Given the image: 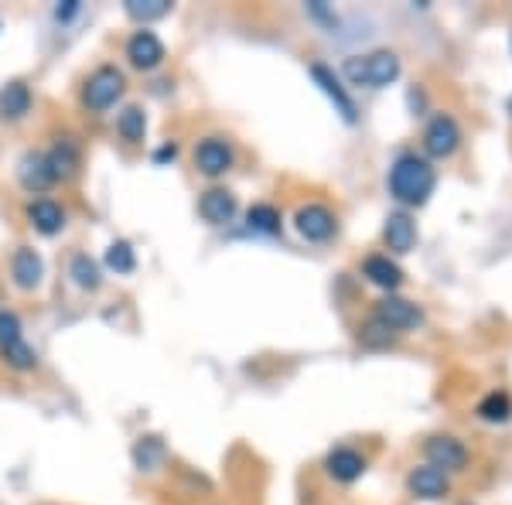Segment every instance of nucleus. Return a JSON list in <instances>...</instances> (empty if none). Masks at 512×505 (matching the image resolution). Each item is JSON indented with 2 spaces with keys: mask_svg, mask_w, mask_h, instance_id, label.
I'll return each instance as SVG.
<instances>
[{
  "mask_svg": "<svg viewBox=\"0 0 512 505\" xmlns=\"http://www.w3.org/2000/svg\"><path fill=\"white\" fill-rule=\"evenodd\" d=\"M325 468H328V475H332L335 482L352 485V482H359V478L366 475V458H362L355 447H335V451H328Z\"/></svg>",
  "mask_w": 512,
  "mask_h": 505,
  "instance_id": "nucleus-16",
  "label": "nucleus"
},
{
  "mask_svg": "<svg viewBox=\"0 0 512 505\" xmlns=\"http://www.w3.org/2000/svg\"><path fill=\"white\" fill-rule=\"evenodd\" d=\"M396 335H400V331H393L390 325H386V321H379L376 314L359 328V342L369 345V349H383V345L396 342Z\"/></svg>",
  "mask_w": 512,
  "mask_h": 505,
  "instance_id": "nucleus-27",
  "label": "nucleus"
},
{
  "mask_svg": "<svg viewBox=\"0 0 512 505\" xmlns=\"http://www.w3.org/2000/svg\"><path fill=\"white\" fill-rule=\"evenodd\" d=\"M127 93V76L117 65H99L96 72H89V79L82 82V106L89 113H106L110 106H117V99Z\"/></svg>",
  "mask_w": 512,
  "mask_h": 505,
  "instance_id": "nucleus-3",
  "label": "nucleus"
},
{
  "mask_svg": "<svg viewBox=\"0 0 512 505\" xmlns=\"http://www.w3.org/2000/svg\"><path fill=\"white\" fill-rule=\"evenodd\" d=\"M376 318L386 321L393 331H407V328H417L420 321H424V314L414 301H407V297H396V294H386L383 301L376 304Z\"/></svg>",
  "mask_w": 512,
  "mask_h": 505,
  "instance_id": "nucleus-13",
  "label": "nucleus"
},
{
  "mask_svg": "<svg viewBox=\"0 0 512 505\" xmlns=\"http://www.w3.org/2000/svg\"><path fill=\"white\" fill-rule=\"evenodd\" d=\"M294 229L301 233V239H308V243H328L338 229V219L328 205L311 202V205H301V209H297Z\"/></svg>",
  "mask_w": 512,
  "mask_h": 505,
  "instance_id": "nucleus-5",
  "label": "nucleus"
},
{
  "mask_svg": "<svg viewBox=\"0 0 512 505\" xmlns=\"http://www.w3.org/2000/svg\"><path fill=\"white\" fill-rule=\"evenodd\" d=\"M79 0H62V4L59 7H55V18H59V21H69V18H76V14H79Z\"/></svg>",
  "mask_w": 512,
  "mask_h": 505,
  "instance_id": "nucleus-31",
  "label": "nucleus"
},
{
  "mask_svg": "<svg viewBox=\"0 0 512 505\" xmlns=\"http://www.w3.org/2000/svg\"><path fill=\"white\" fill-rule=\"evenodd\" d=\"M233 161H236L233 147H229L222 137H205L195 144V168L202 171L205 178L229 175V171H233Z\"/></svg>",
  "mask_w": 512,
  "mask_h": 505,
  "instance_id": "nucleus-7",
  "label": "nucleus"
},
{
  "mask_svg": "<svg viewBox=\"0 0 512 505\" xmlns=\"http://www.w3.org/2000/svg\"><path fill=\"white\" fill-rule=\"evenodd\" d=\"M383 239L393 253H410L417 246V222L407 212H390L383 226Z\"/></svg>",
  "mask_w": 512,
  "mask_h": 505,
  "instance_id": "nucleus-20",
  "label": "nucleus"
},
{
  "mask_svg": "<svg viewBox=\"0 0 512 505\" xmlns=\"http://www.w3.org/2000/svg\"><path fill=\"white\" fill-rule=\"evenodd\" d=\"M106 267L117 270V273H134V267H137L134 246H130L127 239H117V243H110V250H106Z\"/></svg>",
  "mask_w": 512,
  "mask_h": 505,
  "instance_id": "nucleus-28",
  "label": "nucleus"
},
{
  "mask_svg": "<svg viewBox=\"0 0 512 505\" xmlns=\"http://www.w3.org/2000/svg\"><path fill=\"white\" fill-rule=\"evenodd\" d=\"M239 212V202L229 188H209L198 198V215H202L209 226H229Z\"/></svg>",
  "mask_w": 512,
  "mask_h": 505,
  "instance_id": "nucleus-12",
  "label": "nucleus"
},
{
  "mask_svg": "<svg viewBox=\"0 0 512 505\" xmlns=\"http://www.w3.org/2000/svg\"><path fill=\"white\" fill-rule=\"evenodd\" d=\"M45 157H48V168H52L55 181H72L82 168V151H79L76 140H69V137L55 140L52 151H48Z\"/></svg>",
  "mask_w": 512,
  "mask_h": 505,
  "instance_id": "nucleus-18",
  "label": "nucleus"
},
{
  "mask_svg": "<svg viewBox=\"0 0 512 505\" xmlns=\"http://www.w3.org/2000/svg\"><path fill=\"white\" fill-rule=\"evenodd\" d=\"M424 454H427V465L437 468V471H465L468 465V447L451 434H434L431 441L424 444Z\"/></svg>",
  "mask_w": 512,
  "mask_h": 505,
  "instance_id": "nucleus-8",
  "label": "nucleus"
},
{
  "mask_svg": "<svg viewBox=\"0 0 512 505\" xmlns=\"http://www.w3.org/2000/svg\"><path fill=\"white\" fill-rule=\"evenodd\" d=\"M246 226H250L253 233H263V236H277L280 229H284V222H280V212L274 209V205L260 202V205H253V209L246 212Z\"/></svg>",
  "mask_w": 512,
  "mask_h": 505,
  "instance_id": "nucleus-25",
  "label": "nucleus"
},
{
  "mask_svg": "<svg viewBox=\"0 0 512 505\" xmlns=\"http://www.w3.org/2000/svg\"><path fill=\"white\" fill-rule=\"evenodd\" d=\"M509 110H512V103H509Z\"/></svg>",
  "mask_w": 512,
  "mask_h": 505,
  "instance_id": "nucleus-32",
  "label": "nucleus"
},
{
  "mask_svg": "<svg viewBox=\"0 0 512 505\" xmlns=\"http://www.w3.org/2000/svg\"><path fill=\"white\" fill-rule=\"evenodd\" d=\"M458 147H461V127L454 123V117H448V113H437L424 130V154L444 161V157H451Z\"/></svg>",
  "mask_w": 512,
  "mask_h": 505,
  "instance_id": "nucleus-6",
  "label": "nucleus"
},
{
  "mask_svg": "<svg viewBox=\"0 0 512 505\" xmlns=\"http://www.w3.org/2000/svg\"><path fill=\"white\" fill-rule=\"evenodd\" d=\"M18 181H21V188L24 192H31V195H45L52 185H59L52 175V168H48V157L45 151H28L18 161Z\"/></svg>",
  "mask_w": 512,
  "mask_h": 505,
  "instance_id": "nucleus-10",
  "label": "nucleus"
},
{
  "mask_svg": "<svg viewBox=\"0 0 512 505\" xmlns=\"http://www.w3.org/2000/svg\"><path fill=\"white\" fill-rule=\"evenodd\" d=\"M28 222L41 236H59L65 229V209L59 202H52V198H35L28 205Z\"/></svg>",
  "mask_w": 512,
  "mask_h": 505,
  "instance_id": "nucleus-19",
  "label": "nucleus"
},
{
  "mask_svg": "<svg viewBox=\"0 0 512 505\" xmlns=\"http://www.w3.org/2000/svg\"><path fill=\"white\" fill-rule=\"evenodd\" d=\"M407 488H410V495H414V499L437 502V499H444V495L451 492V482H448V475H444V471H437L431 465H420V468H414L407 475Z\"/></svg>",
  "mask_w": 512,
  "mask_h": 505,
  "instance_id": "nucleus-14",
  "label": "nucleus"
},
{
  "mask_svg": "<svg viewBox=\"0 0 512 505\" xmlns=\"http://www.w3.org/2000/svg\"><path fill=\"white\" fill-rule=\"evenodd\" d=\"M31 113V89L24 86L21 79L7 82L4 89H0V117L4 120H24Z\"/></svg>",
  "mask_w": 512,
  "mask_h": 505,
  "instance_id": "nucleus-21",
  "label": "nucleus"
},
{
  "mask_svg": "<svg viewBox=\"0 0 512 505\" xmlns=\"http://www.w3.org/2000/svg\"><path fill=\"white\" fill-rule=\"evenodd\" d=\"M308 72H311V79H315V86L321 89V93H325L328 99H332V106H335L338 113H342V120H345V123H355V120H359V110H355L352 96L345 93V86H342V82H338V76H335L332 69H328V65L315 62Z\"/></svg>",
  "mask_w": 512,
  "mask_h": 505,
  "instance_id": "nucleus-11",
  "label": "nucleus"
},
{
  "mask_svg": "<svg viewBox=\"0 0 512 505\" xmlns=\"http://www.w3.org/2000/svg\"><path fill=\"white\" fill-rule=\"evenodd\" d=\"M117 134L127 140V144H140L147 137V113L140 106H127V110L117 117Z\"/></svg>",
  "mask_w": 512,
  "mask_h": 505,
  "instance_id": "nucleus-26",
  "label": "nucleus"
},
{
  "mask_svg": "<svg viewBox=\"0 0 512 505\" xmlns=\"http://www.w3.org/2000/svg\"><path fill=\"white\" fill-rule=\"evenodd\" d=\"M478 417L489 420V424H506L512 417V396L502 393V389H495V393L482 396V403H478Z\"/></svg>",
  "mask_w": 512,
  "mask_h": 505,
  "instance_id": "nucleus-24",
  "label": "nucleus"
},
{
  "mask_svg": "<svg viewBox=\"0 0 512 505\" xmlns=\"http://www.w3.org/2000/svg\"><path fill=\"white\" fill-rule=\"evenodd\" d=\"M69 277H72V284H76L79 291H99V287H103V267H99V263L89 253H76V256H72Z\"/></svg>",
  "mask_w": 512,
  "mask_h": 505,
  "instance_id": "nucleus-22",
  "label": "nucleus"
},
{
  "mask_svg": "<svg viewBox=\"0 0 512 505\" xmlns=\"http://www.w3.org/2000/svg\"><path fill=\"white\" fill-rule=\"evenodd\" d=\"M0 359L18 372H31L38 366V352L24 342L21 318L7 308H0Z\"/></svg>",
  "mask_w": 512,
  "mask_h": 505,
  "instance_id": "nucleus-4",
  "label": "nucleus"
},
{
  "mask_svg": "<svg viewBox=\"0 0 512 505\" xmlns=\"http://www.w3.org/2000/svg\"><path fill=\"white\" fill-rule=\"evenodd\" d=\"M123 11L127 18H134L137 24H151L171 14V0H123Z\"/></svg>",
  "mask_w": 512,
  "mask_h": 505,
  "instance_id": "nucleus-23",
  "label": "nucleus"
},
{
  "mask_svg": "<svg viewBox=\"0 0 512 505\" xmlns=\"http://www.w3.org/2000/svg\"><path fill=\"white\" fill-rule=\"evenodd\" d=\"M175 157H178V144L168 140V144H161L158 151H154V164H168V161H175Z\"/></svg>",
  "mask_w": 512,
  "mask_h": 505,
  "instance_id": "nucleus-30",
  "label": "nucleus"
},
{
  "mask_svg": "<svg viewBox=\"0 0 512 505\" xmlns=\"http://www.w3.org/2000/svg\"><path fill=\"white\" fill-rule=\"evenodd\" d=\"M161 458H164V447L158 437H140L137 447H134V461H137V468L140 471H154L161 465Z\"/></svg>",
  "mask_w": 512,
  "mask_h": 505,
  "instance_id": "nucleus-29",
  "label": "nucleus"
},
{
  "mask_svg": "<svg viewBox=\"0 0 512 505\" xmlns=\"http://www.w3.org/2000/svg\"><path fill=\"white\" fill-rule=\"evenodd\" d=\"M41 277H45V263H41V256L31 250V246H18L11 256V280L18 291H35L41 284Z\"/></svg>",
  "mask_w": 512,
  "mask_h": 505,
  "instance_id": "nucleus-15",
  "label": "nucleus"
},
{
  "mask_svg": "<svg viewBox=\"0 0 512 505\" xmlns=\"http://www.w3.org/2000/svg\"><path fill=\"white\" fill-rule=\"evenodd\" d=\"M342 76L352 82V86L362 89H383L390 82L400 79V59L390 48H376L369 55H352L342 65Z\"/></svg>",
  "mask_w": 512,
  "mask_h": 505,
  "instance_id": "nucleus-2",
  "label": "nucleus"
},
{
  "mask_svg": "<svg viewBox=\"0 0 512 505\" xmlns=\"http://www.w3.org/2000/svg\"><path fill=\"white\" fill-rule=\"evenodd\" d=\"M362 277H366L373 287H379V291H386V294H393L396 287L403 284V270L396 267V263L386 253L366 256V260H362Z\"/></svg>",
  "mask_w": 512,
  "mask_h": 505,
  "instance_id": "nucleus-17",
  "label": "nucleus"
},
{
  "mask_svg": "<svg viewBox=\"0 0 512 505\" xmlns=\"http://www.w3.org/2000/svg\"><path fill=\"white\" fill-rule=\"evenodd\" d=\"M437 171L424 154H400L390 168V195L400 205H427L434 195Z\"/></svg>",
  "mask_w": 512,
  "mask_h": 505,
  "instance_id": "nucleus-1",
  "label": "nucleus"
},
{
  "mask_svg": "<svg viewBox=\"0 0 512 505\" xmlns=\"http://www.w3.org/2000/svg\"><path fill=\"white\" fill-rule=\"evenodd\" d=\"M164 55H168L164 52V41L147 28L134 31L127 41V62L140 72H154L164 62Z\"/></svg>",
  "mask_w": 512,
  "mask_h": 505,
  "instance_id": "nucleus-9",
  "label": "nucleus"
}]
</instances>
